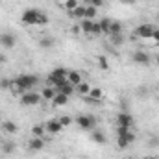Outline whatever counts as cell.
<instances>
[{
    "label": "cell",
    "mask_w": 159,
    "mask_h": 159,
    "mask_svg": "<svg viewBox=\"0 0 159 159\" xmlns=\"http://www.w3.org/2000/svg\"><path fill=\"white\" fill-rule=\"evenodd\" d=\"M20 22L24 26H44L48 22V15L44 11H41V9L30 7L20 15Z\"/></svg>",
    "instance_id": "obj_1"
},
{
    "label": "cell",
    "mask_w": 159,
    "mask_h": 159,
    "mask_svg": "<svg viewBox=\"0 0 159 159\" xmlns=\"http://www.w3.org/2000/svg\"><path fill=\"white\" fill-rule=\"evenodd\" d=\"M117 135H119V139H117V144H119V148H128L131 143H135V133L129 129V128H122L119 126L117 128Z\"/></svg>",
    "instance_id": "obj_2"
},
{
    "label": "cell",
    "mask_w": 159,
    "mask_h": 159,
    "mask_svg": "<svg viewBox=\"0 0 159 159\" xmlns=\"http://www.w3.org/2000/svg\"><path fill=\"white\" fill-rule=\"evenodd\" d=\"M80 30L87 35H102V30H100V24L98 20H89V19H83L80 22Z\"/></svg>",
    "instance_id": "obj_3"
},
{
    "label": "cell",
    "mask_w": 159,
    "mask_h": 159,
    "mask_svg": "<svg viewBox=\"0 0 159 159\" xmlns=\"http://www.w3.org/2000/svg\"><path fill=\"white\" fill-rule=\"evenodd\" d=\"M15 81L24 89V91H30V89H34L37 83H39V78L35 76V74H20V76H17Z\"/></svg>",
    "instance_id": "obj_4"
},
{
    "label": "cell",
    "mask_w": 159,
    "mask_h": 159,
    "mask_svg": "<svg viewBox=\"0 0 159 159\" xmlns=\"http://www.w3.org/2000/svg\"><path fill=\"white\" fill-rule=\"evenodd\" d=\"M154 30H156L154 24L144 22V24H141V26H137V28L133 30V35H135V37H141V39H152Z\"/></svg>",
    "instance_id": "obj_5"
},
{
    "label": "cell",
    "mask_w": 159,
    "mask_h": 159,
    "mask_svg": "<svg viewBox=\"0 0 159 159\" xmlns=\"http://www.w3.org/2000/svg\"><path fill=\"white\" fill-rule=\"evenodd\" d=\"M41 94H37V93H34V91H26L24 94H20V104L22 106H37V104H41Z\"/></svg>",
    "instance_id": "obj_6"
},
{
    "label": "cell",
    "mask_w": 159,
    "mask_h": 159,
    "mask_svg": "<svg viewBox=\"0 0 159 159\" xmlns=\"http://www.w3.org/2000/svg\"><path fill=\"white\" fill-rule=\"evenodd\" d=\"M76 124H78L81 129H94L96 119L93 115H78L76 117Z\"/></svg>",
    "instance_id": "obj_7"
},
{
    "label": "cell",
    "mask_w": 159,
    "mask_h": 159,
    "mask_svg": "<svg viewBox=\"0 0 159 159\" xmlns=\"http://www.w3.org/2000/svg\"><path fill=\"white\" fill-rule=\"evenodd\" d=\"M131 59H133V63H137V65H141V67H148V65L152 63L150 54H146L144 50H135L133 56H131Z\"/></svg>",
    "instance_id": "obj_8"
},
{
    "label": "cell",
    "mask_w": 159,
    "mask_h": 159,
    "mask_svg": "<svg viewBox=\"0 0 159 159\" xmlns=\"http://www.w3.org/2000/svg\"><path fill=\"white\" fill-rule=\"evenodd\" d=\"M117 124L122 128H131L133 126V117L128 113V111H120L117 115Z\"/></svg>",
    "instance_id": "obj_9"
},
{
    "label": "cell",
    "mask_w": 159,
    "mask_h": 159,
    "mask_svg": "<svg viewBox=\"0 0 159 159\" xmlns=\"http://www.w3.org/2000/svg\"><path fill=\"white\" fill-rule=\"evenodd\" d=\"M44 129H46L50 135H56V133H59V131L63 129V126H61L59 119H50L46 124H44Z\"/></svg>",
    "instance_id": "obj_10"
},
{
    "label": "cell",
    "mask_w": 159,
    "mask_h": 159,
    "mask_svg": "<svg viewBox=\"0 0 159 159\" xmlns=\"http://www.w3.org/2000/svg\"><path fill=\"white\" fill-rule=\"evenodd\" d=\"M0 44H2L4 48H13V46L17 44V39H15L13 34H2V35H0Z\"/></svg>",
    "instance_id": "obj_11"
},
{
    "label": "cell",
    "mask_w": 159,
    "mask_h": 159,
    "mask_svg": "<svg viewBox=\"0 0 159 159\" xmlns=\"http://www.w3.org/2000/svg\"><path fill=\"white\" fill-rule=\"evenodd\" d=\"M28 148H30V152H39V150H43V148H44V139H43V137H34V139H30Z\"/></svg>",
    "instance_id": "obj_12"
},
{
    "label": "cell",
    "mask_w": 159,
    "mask_h": 159,
    "mask_svg": "<svg viewBox=\"0 0 159 159\" xmlns=\"http://www.w3.org/2000/svg\"><path fill=\"white\" fill-rule=\"evenodd\" d=\"M74 85L70 83V81H67V83H63V85H59V87H56V91L57 93H61V94H65V96H70L72 93H74Z\"/></svg>",
    "instance_id": "obj_13"
},
{
    "label": "cell",
    "mask_w": 159,
    "mask_h": 159,
    "mask_svg": "<svg viewBox=\"0 0 159 159\" xmlns=\"http://www.w3.org/2000/svg\"><path fill=\"white\" fill-rule=\"evenodd\" d=\"M56 94H57L56 87H48V85H46V87L41 91V98H43V100H50V102H52V98H54Z\"/></svg>",
    "instance_id": "obj_14"
},
{
    "label": "cell",
    "mask_w": 159,
    "mask_h": 159,
    "mask_svg": "<svg viewBox=\"0 0 159 159\" xmlns=\"http://www.w3.org/2000/svg\"><path fill=\"white\" fill-rule=\"evenodd\" d=\"M85 7H87V6H81V4H80L78 7H76L74 11H70L69 15H70L72 19H76V20H83V19H85Z\"/></svg>",
    "instance_id": "obj_15"
},
{
    "label": "cell",
    "mask_w": 159,
    "mask_h": 159,
    "mask_svg": "<svg viewBox=\"0 0 159 159\" xmlns=\"http://www.w3.org/2000/svg\"><path fill=\"white\" fill-rule=\"evenodd\" d=\"M67 80H69V81H70L74 87H76V85H80V83L83 81V80H81V74H80L78 70H69V74H67Z\"/></svg>",
    "instance_id": "obj_16"
},
{
    "label": "cell",
    "mask_w": 159,
    "mask_h": 159,
    "mask_svg": "<svg viewBox=\"0 0 159 159\" xmlns=\"http://www.w3.org/2000/svg\"><path fill=\"white\" fill-rule=\"evenodd\" d=\"M98 24H100L102 35H109V28H111V19L104 17V19H100V20H98Z\"/></svg>",
    "instance_id": "obj_17"
},
{
    "label": "cell",
    "mask_w": 159,
    "mask_h": 159,
    "mask_svg": "<svg viewBox=\"0 0 159 159\" xmlns=\"http://www.w3.org/2000/svg\"><path fill=\"white\" fill-rule=\"evenodd\" d=\"M67 102H69V96H65V94H61V93H57V94L52 98V106H56V107L67 106Z\"/></svg>",
    "instance_id": "obj_18"
},
{
    "label": "cell",
    "mask_w": 159,
    "mask_h": 159,
    "mask_svg": "<svg viewBox=\"0 0 159 159\" xmlns=\"http://www.w3.org/2000/svg\"><path fill=\"white\" fill-rule=\"evenodd\" d=\"M41 48H44V50H50V48H54L56 46V39L54 37H50V35H46V37H43V39L39 41Z\"/></svg>",
    "instance_id": "obj_19"
},
{
    "label": "cell",
    "mask_w": 159,
    "mask_h": 159,
    "mask_svg": "<svg viewBox=\"0 0 159 159\" xmlns=\"http://www.w3.org/2000/svg\"><path fill=\"white\" fill-rule=\"evenodd\" d=\"M91 139H93L96 144H106V135H104V131L93 129V133H91Z\"/></svg>",
    "instance_id": "obj_20"
},
{
    "label": "cell",
    "mask_w": 159,
    "mask_h": 159,
    "mask_svg": "<svg viewBox=\"0 0 159 159\" xmlns=\"http://www.w3.org/2000/svg\"><path fill=\"white\" fill-rule=\"evenodd\" d=\"M87 96H89L91 100H102V98H104V91L98 89V87H91V91H89Z\"/></svg>",
    "instance_id": "obj_21"
},
{
    "label": "cell",
    "mask_w": 159,
    "mask_h": 159,
    "mask_svg": "<svg viewBox=\"0 0 159 159\" xmlns=\"http://www.w3.org/2000/svg\"><path fill=\"white\" fill-rule=\"evenodd\" d=\"M96 17H98V7H94V6H87V7H85V19L94 20Z\"/></svg>",
    "instance_id": "obj_22"
},
{
    "label": "cell",
    "mask_w": 159,
    "mask_h": 159,
    "mask_svg": "<svg viewBox=\"0 0 159 159\" xmlns=\"http://www.w3.org/2000/svg\"><path fill=\"white\" fill-rule=\"evenodd\" d=\"M2 128H4L6 133H15V131H17V124L11 122V120H6V122L2 124Z\"/></svg>",
    "instance_id": "obj_23"
},
{
    "label": "cell",
    "mask_w": 159,
    "mask_h": 159,
    "mask_svg": "<svg viewBox=\"0 0 159 159\" xmlns=\"http://www.w3.org/2000/svg\"><path fill=\"white\" fill-rule=\"evenodd\" d=\"M111 34H122V22H120V20H111L109 35H111Z\"/></svg>",
    "instance_id": "obj_24"
},
{
    "label": "cell",
    "mask_w": 159,
    "mask_h": 159,
    "mask_svg": "<svg viewBox=\"0 0 159 159\" xmlns=\"http://www.w3.org/2000/svg\"><path fill=\"white\" fill-rule=\"evenodd\" d=\"M109 41H111L115 46H120V44H124V35H122V34H111V35H109Z\"/></svg>",
    "instance_id": "obj_25"
},
{
    "label": "cell",
    "mask_w": 159,
    "mask_h": 159,
    "mask_svg": "<svg viewBox=\"0 0 159 159\" xmlns=\"http://www.w3.org/2000/svg\"><path fill=\"white\" fill-rule=\"evenodd\" d=\"M50 74H52V76H56V78H67L69 70H67V69H63V67H57V69H54Z\"/></svg>",
    "instance_id": "obj_26"
},
{
    "label": "cell",
    "mask_w": 159,
    "mask_h": 159,
    "mask_svg": "<svg viewBox=\"0 0 159 159\" xmlns=\"http://www.w3.org/2000/svg\"><path fill=\"white\" fill-rule=\"evenodd\" d=\"M78 6H80L78 0H65V4H63V7H65V9H67L69 13H70V11H74V9H76Z\"/></svg>",
    "instance_id": "obj_27"
},
{
    "label": "cell",
    "mask_w": 159,
    "mask_h": 159,
    "mask_svg": "<svg viewBox=\"0 0 159 159\" xmlns=\"http://www.w3.org/2000/svg\"><path fill=\"white\" fill-rule=\"evenodd\" d=\"M76 89H78V93L80 94H89V91H91V87H89V83H85V81H81L80 85H76Z\"/></svg>",
    "instance_id": "obj_28"
},
{
    "label": "cell",
    "mask_w": 159,
    "mask_h": 159,
    "mask_svg": "<svg viewBox=\"0 0 159 159\" xmlns=\"http://www.w3.org/2000/svg\"><path fill=\"white\" fill-rule=\"evenodd\" d=\"M46 129H44V126H41V124H35L34 128H32V133H34V137H43V133H44Z\"/></svg>",
    "instance_id": "obj_29"
},
{
    "label": "cell",
    "mask_w": 159,
    "mask_h": 159,
    "mask_svg": "<svg viewBox=\"0 0 159 159\" xmlns=\"http://www.w3.org/2000/svg\"><path fill=\"white\" fill-rule=\"evenodd\" d=\"M13 150H15V144L13 143H6L4 144V154H13Z\"/></svg>",
    "instance_id": "obj_30"
},
{
    "label": "cell",
    "mask_w": 159,
    "mask_h": 159,
    "mask_svg": "<svg viewBox=\"0 0 159 159\" xmlns=\"http://www.w3.org/2000/svg\"><path fill=\"white\" fill-rule=\"evenodd\" d=\"M59 122H61V126L65 128V126H69V124H72V119H70L69 115H63V117L59 119Z\"/></svg>",
    "instance_id": "obj_31"
},
{
    "label": "cell",
    "mask_w": 159,
    "mask_h": 159,
    "mask_svg": "<svg viewBox=\"0 0 159 159\" xmlns=\"http://www.w3.org/2000/svg\"><path fill=\"white\" fill-rule=\"evenodd\" d=\"M87 2H89V6H94V7H100L104 4V0H87Z\"/></svg>",
    "instance_id": "obj_32"
},
{
    "label": "cell",
    "mask_w": 159,
    "mask_h": 159,
    "mask_svg": "<svg viewBox=\"0 0 159 159\" xmlns=\"http://www.w3.org/2000/svg\"><path fill=\"white\" fill-rule=\"evenodd\" d=\"M98 61H100V67H102L104 70H107V59H106V57H98Z\"/></svg>",
    "instance_id": "obj_33"
},
{
    "label": "cell",
    "mask_w": 159,
    "mask_h": 159,
    "mask_svg": "<svg viewBox=\"0 0 159 159\" xmlns=\"http://www.w3.org/2000/svg\"><path fill=\"white\" fill-rule=\"evenodd\" d=\"M152 39L159 43V28H156V30H154V35H152Z\"/></svg>",
    "instance_id": "obj_34"
},
{
    "label": "cell",
    "mask_w": 159,
    "mask_h": 159,
    "mask_svg": "<svg viewBox=\"0 0 159 159\" xmlns=\"http://www.w3.org/2000/svg\"><path fill=\"white\" fill-rule=\"evenodd\" d=\"M159 144V139L157 137H152V141H150V146H157Z\"/></svg>",
    "instance_id": "obj_35"
},
{
    "label": "cell",
    "mask_w": 159,
    "mask_h": 159,
    "mask_svg": "<svg viewBox=\"0 0 159 159\" xmlns=\"http://www.w3.org/2000/svg\"><path fill=\"white\" fill-rule=\"evenodd\" d=\"M146 159H159V157H157V156H148Z\"/></svg>",
    "instance_id": "obj_36"
},
{
    "label": "cell",
    "mask_w": 159,
    "mask_h": 159,
    "mask_svg": "<svg viewBox=\"0 0 159 159\" xmlns=\"http://www.w3.org/2000/svg\"><path fill=\"white\" fill-rule=\"evenodd\" d=\"M156 65H157V67H159V56H157V57H156Z\"/></svg>",
    "instance_id": "obj_37"
},
{
    "label": "cell",
    "mask_w": 159,
    "mask_h": 159,
    "mask_svg": "<svg viewBox=\"0 0 159 159\" xmlns=\"http://www.w3.org/2000/svg\"><path fill=\"white\" fill-rule=\"evenodd\" d=\"M124 2H128V4H133V2H135V0H124Z\"/></svg>",
    "instance_id": "obj_38"
},
{
    "label": "cell",
    "mask_w": 159,
    "mask_h": 159,
    "mask_svg": "<svg viewBox=\"0 0 159 159\" xmlns=\"http://www.w3.org/2000/svg\"><path fill=\"white\" fill-rule=\"evenodd\" d=\"M157 20H159V13H157Z\"/></svg>",
    "instance_id": "obj_39"
},
{
    "label": "cell",
    "mask_w": 159,
    "mask_h": 159,
    "mask_svg": "<svg viewBox=\"0 0 159 159\" xmlns=\"http://www.w3.org/2000/svg\"><path fill=\"white\" fill-rule=\"evenodd\" d=\"M157 91H159V85H157Z\"/></svg>",
    "instance_id": "obj_40"
}]
</instances>
